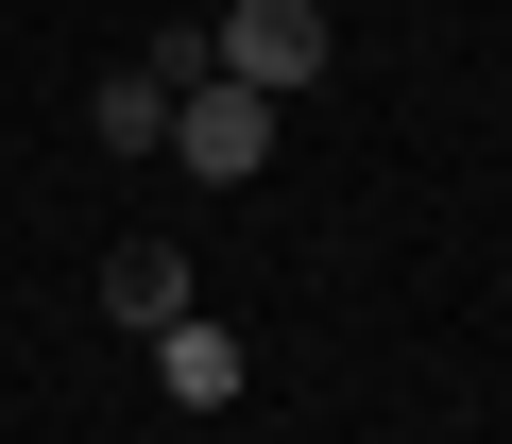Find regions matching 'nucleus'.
Returning <instances> with one entry per match:
<instances>
[{
    "label": "nucleus",
    "mask_w": 512,
    "mask_h": 444,
    "mask_svg": "<svg viewBox=\"0 0 512 444\" xmlns=\"http://www.w3.org/2000/svg\"><path fill=\"white\" fill-rule=\"evenodd\" d=\"M325 52H342V35H325V0H239V18L205 35V69H222V86H256V103L325 86Z\"/></svg>",
    "instance_id": "1"
},
{
    "label": "nucleus",
    "mask_w": 512,
    "mask_h": 444,
    "mask_svg": "<svg viewBox=\"0 0 512 444\" xmlns=\"http://www.w3.org/2000/svg\"><path fill=\"white\" fill-rule=\"evenodd\" d=\"M188 86H205V35H154L137 69H103V86H86V137H103V154H154Z\"/></svg>",
    "instance_id": "2"
},
{
    "label": "nucleus",
    "mask_w": 512,
    "mask_h": 444,
    "mask_svg": "<svg viewBox=\"0 0 512 444\" xmlns=\"http://www.w3.org/2000/svg\"><path fill=\"white\" fill-rule=\"evenodd\" d=\"M171 154H188L205 188H239L256 154H274V103H256V86H222V69H205V86L171 103Z\"/></svg>",
    "instance_id": "3"
},
{
    "label": "nucleus",
    "mask_w": 512,
    "mask_h": 444,
    "mask_svg": "<svg viewBox=\"0 0 512 444\" xmlns=\"http://www.w3.org/2000/svg\"><path fill=\"white\" fill-rule=\"evenodd\" d=\"M154 376H171V410H239V376H256V359H239V325H205V308H188V325H154Z\"/></svg>",
    "instance_id": "4"
},
{
    "label": "nucleus",
    "mask_w": 512,
    "mask_h": 444,
    "mask_svg": "<svg viewBox=\"0 0 512 444\" xmlns=\"http://www.w3.org/2000/svg\"><path fill=\"white\" fill-rule=\"evenodd\" d=\"M103 308H120L137 342H154V325H188V257H171V240H120V257H103Z\"/></svg>",
    "instance_id": "5"
}]
</instances>
